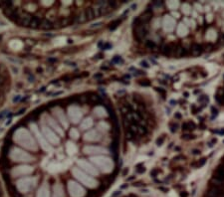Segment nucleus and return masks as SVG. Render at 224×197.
I'll list each match as a JSON object with an SVG mask.
<instances>
[{
    "label": "nucleus",
    "mask_w": 224,
    "mask_h": 197,
    "mask_svg": "<svg viewBox=\"0 0 224 197\" xmlns=\"http://www.w3.org/2000/svg\"><path fill=\"white\" fill-rule=\"evenodd\" d=\"M15 140H16L19 144H21V146H25V148H27L36 149L33 138H32V136L29 135V133H28L27 131H25V129H19V131L15 133Z\"/></svg>",
    "instance_id": "nucleus-1"
},
{
    "label": "nucleus",
    "mask_w": 224,
    "mask_h": 197,
    "mask_svg": "<svg viewBox=\"0 0 224 197\" xmlns=\"http://www.w3.org/2000/svg\"><path fill=\"white\" fill-rule=\"evenodd\" d=\"M11 157L16 161H30L32 157L28 153L24 152L20 149H13L11 152Z\"/></svg>",
    "instance_id": "nucleus-2"
},
{
    "label": "nucleus",
    "mask_w": 224,
    "mask_h": 197,
    "mask_svg": "<svg viewBox=\"0 0 224 197\" xmlns=\"http://www.w3.org/2000/svg\"><path fill=\"white\" fill-rule=\"evenodd\" d=\"M213 178L217 179V180H219V181L222 182V181L224 180V166H222V165L217 166L216 170H215V172H214V176H213Z\"/></svg>",
    "instance_id": "nucleus-3"
},
{
    "label": "nucleus",
    "mask_w": 224,
    "mask_h": 197,
    "mask_svg": "<svg viewBox=\"0 0 224 197\" xmlns=\"http://www.w3.org/2000/svg\"><path fill=\"white\" fill-rule=\"evenodd\" d=\"M203 47L201 46L200 44H196V43H194V44H192V46H191V55L194 56V57H196V56H199L201 55V53L203 52Z\"/></svg>",
    "instance_id": "nucleus-4"
},
{
    "label": "nucleus",
    "mask_w": 224,
    "mask_h": 197,
    "mask_svg": "<svg viewBox=\"0 0 224 197\" xmlns=\"http://www.w3.org/2000/svg\"><path fill=\"white\" fill-rule=\"evenodd\" d=\"M151 17H153V10H151V9H147L145 12L143 13L142 16L140 17L141 21H142V24H143V23H147L151 19Z\"/></svg>",
    "instance_id": "nucleus-5"
},
{
    "label": "nucleus",
    "mask_w": 224,
    "mask_h": 197,
    "mask_svg": "<svg viewBox=\"0 0 224 197\" xmlns=\"http://www.w3.org/2000/svg\"><path fill=\"white\" fill-rule=\"evenodd\" d=\"M221 194H222V192H221V190L218 187H213L208 190L207 192L208 197H219Z\"/></svg>",
    "instance_id": "nucleus-6"
},
{
    "label": "nucleus",
    "mask_w": 224,
    "mask_h": 197,
    "mask_svg": "<svg viewBox=\"0 0 224 197\" xmlns=\"http://www.w3.org/2000/svg\"><path fill=\"white\" fill-rule=\"evenodd\" d=\"M174 54H175V56H176L177 58L185 57V56L187 55V51H186V50L184 48H182V47H178L177 49H175Z\"/></svg>",
    "instance_id": "nucleus-7"
},
{
    "label": "nucleus",
    "mask_w": 224,
    "mask_h": 197,
    "mask_svg": "<svg viewBox=\"0 0 224 197\" xmlns=\"http://www.w3.org/2000/svg\"><path fill=\"white\" fill-rule=\"evenodd\" d=\"M162 52L164 56H167V57H168V56H170L171 54H172L173 49L171 48V45H165L164 48H162Z\"/></svg>",
    "instance_id": "nucleus-8"
},
{
    "label": "nucleus",
    "mask_w": 224,
    "mask_h": 197,
    "mask_svg": "<svg viewBox=\"0 0 224 197\" xmlns=\"http://www.w3.org/2000/svg\"><path fill=\"white\" fill-rule=\"evenodd\" d=\"M86 16H87V19L88 20H92V19L95 18V13H94V10L91 9V8H88L86 10Z\"/></svg>",
    "instance_id": "nucleus-9"
},
{
    "label": "nucleus",
    "mask_w": 224,
    "mask_h": 197,
    "mask_svg": "<svg viewBox=\"0 0 224 197\" xmlns=\"http://www.w3.org/2000/svg\"><path fill=\"white\" fill-rule=\"evenodd\" d=\"M145 46H147V48H149V49H154L156 45H155V43H154L153 41L147 40V42H145Z\"/></svg>",
    "instance_id": "nucleus-10"
},
{
    "label": "nucleus",
    "mask_w": 224,
    "mask_h": 197,
    "mask_svg": "<svg viewBox=\"0 0 224 197\" xmlns=\"http://www.w3.org/2000/svg\"><path fill=\"white\" fill-rule=\"evenodd\" d=\"M121 22H122V20H119H119L114 21V22H113L112 24H111V27H110L111 30H115V29H116V28L118 27L119 24H121Z\"/></svg>",
    "instance_id": "nucleus-11"
},
{
    "label": "nucleus",
    "mask_w": 224,
    "mask_h": 197,
    "mask_svg": "<svg viewBox=\"0 0 224 197\" xmlns=\"http://www.w3.org/2000/svg\"><path fill=\"white\" fill-rule=\"evenodd\" d=\"M145 171V168L142 163H140V164L136 165V172L138 173H143Z\"/></svg>",
    "instance_id": "nucleus-12"
},
{
    "label": "nucleus",
    "mask_w": 224,
    "mask_h": 197,
    "mask_svg": "<svg viewBox=\"0 0 224 197\" xmlns=\"http://www.w3.org/2000/svg\"><path fill=\"white\" fill-rule=\"evenodd\" d=\"M138 84H140L141 86H143V87H149L151 85V81H149V80H143V81L138 82Z\"/></svg>",
    "instance_id": "nucleus-13"
},
{
    "label": "nucleus",
    "mask_w": 224,
    "mask_h": 197,
    "mask_svg": "<svg viewBox=\"0 0 224 197\" xmlns=\"http://www.w3.org/2000/svg\"><path fill=\"white\" fill-rule=\"evenodd\" d=\"M132 24H134V26H136V27L142 25V21H141L140 17H136V18L134 19V21H132Z\"/></svg>",
    "instance_id": "nucleus-14"
},
{
    "label": "nucleus",
    "mask_w": 224,
    "mask_h": 197,
    "mask_svg": "<svg viewBox=\"0 0 224 197\" xmlns=\"http://www.w3.org/2000/svg\"><path fill=\"white\" fill-rule=\"evenodd\" d=\"M164 135L160 136V137H158L157 139H156V146H162V144H164Z\"/></svg>",
    "instance_id": "nucleus-15"
},
{
    "label": "nucleus",
    "mask_w": 224,
    "mask_h": 197,
    "mask_svg": "<svg viewBox=\"0 0 224 197\" xmlns=\"http://www.w3.org/2000/svg\"><path fill=\"white\" fill-rule=\"evenodd\" d=\"M198 102H200V103H208L209 102V98H208V96H200L198 98Z\"/></svg>",
    "instance_id": "nucleus-16"
},
{
    "label": "nucleus",
    "mask_w": 224,
    "mask_h": 197,
    "mask_svg": "<svg viewBox=\"0 0 224 197\" xmlns=\"http://www.w3.org/2000/svg\"><path fill=\"white\" fill-rule=\"evenodd\" d=\"M126 136H127L128 139L130 140V139H132V138H134V133H132V131H130V129H128V131H127V133H126Z\"/></svg>",
    "instance_id": "nucleus-17"
},
{
    "label": "nucleus",
    "mask_w": 224,
    "mask_h": 197,
    "mask_svg": "<svg viewBox=\"0 0 224 197\" xmlns=\"http://www.w3.org/2000/svg\"><path fill=\"white\" fill-rule=\"evenodd\" d=\"M113 63H124V60L122 59V57H119V56H116V57H114V59L112 60Z\"/></svg>",
    "instance_id": "nucleus-18"
},
{
    "label": "nucleus",
    "mask_w": 224,
    "mask_h": 197,
    "mask_svg": "<svg viewBox=\"0 0 224 197\" xmlns=\"http://www.w3.org/2000/svg\"><path fill=\"white\" fill-rule=\"evenodd\" d=\"M138 131H140L141 133H143V135H147V127H138Z\"/></svg>",
    "instance_id": "nucleus-19"
},
{
    "label": "nucleus",
    "mask_w": 224,
    "mask_h": 197,
    "mask_svg": "<svg viewBox=\"0 0 224 197\" xmlns=\"http://www.w3.org/2000/svg\"><path fill=\"white\" fill-rule=\"evenodd\" d=\"M195 138V135H182V139L189 140V139H193Z\"/></svg>",
    "instance_id": "nucleus-20"
},
{
    "label": "nucleus",
    "mask_w": 224,
    "mask_h": 197,
    "mask_svg": "<svg viewBox=\"0 0 224 197\" xmlns=\"http://www.w3.org/2000/svg\"><path fill=\"white\" fill-rule=\"evenodd\" d=\"M155 90L157 91L160 94H162V98H165V90H164L162 88H155Z\"/></svg>",
    "instance_id": "nucleus-21"
},
{
    "label": "nucleus",
    "mask_w": 224,
    "mask_h": 197,
    "mask_svg": "<svg viewBox=\"0 0 224 197\" xmlns=\"http://www.w3.org/2000/svg\"><path fill=\"white\" fill-rule=\"evenodd\" d=\"M211 112H212V114H213V116H211V120H213V118H216V116H217V114H218V112H217V110L215 109L214 107L211 108Z\"/></svg>",
    "instance_id": "nucleus-22"
},
{
    "label": "nucleus",
    "mask_w": 224,
    "mask_h": 197,
    "mask_svg": "<svg viewBox=\"0 0 224 197\" xmlns=\"http://www.w3.org/2000/svg\"><path fill=\"white\" fill-rule=\"evenodd\" d=\"M205 162H206V158H202V159H200V161H198L197 162V167H201V166H203L204 164H205Z\"/></svg>",
    "instance_id": "nucleus-23"
},
{
    "label": "nucleus",
    "mask_w": 224,
    "mask_h": 197,
    "mask_svg": "<svg viewBox=\"0 0 224 197\" xmlns=\"http://www.w3.org/2000/svg\"><path fill=\"white\" fill-rule=\"evenodd\" d=\"M188 129H190V131H192V129H194L195 127H196V125H195L194 123L192 122H188Z\"/></svg>",
    "instance_id": "nucleus-24"
},
{
    "label": "nucleus",
    "mask_w": 224,
    "mask_h": 197,
    "mask_svg": "<svg viewBox=\"0 0 224 197\" xmlns=\"http://www.w3.org/2000/svg\"><path fill=\"white\" fill-rule=\"evenodd\" d=\"M177 127H178V125H176V123H174V125H170V131H171V133H175V131H176V129H177Z\"/></svg>",
    "instance_id": "nucleus-25"
},
{
    "label": "nucleus",
    "mask_w": 224,
    "mask_h": 197,
    "mask_svg": "<svg viewBox=\"0 0 224 197\" xmlns=\"http://www.w3.org/2000/svg\"><path fill=\"white\" fill-rule=\"evenodd\" d=\"M158 172H160V169L155 168V169H153V170H151V176H153V177H155L156 175H157Z\"/></svg>",
    "instance_id": "nucleus-26"
},
{
    "label": "nucleus",
    "mask_w": 224,
    "mask_h": 197,
    "mask_svg": "<svg viewBox=\"0 0 224 197\" xmlns=\"http://www.w3.org/2000/svg\"><path fill=\"white\" fill-rule=\"evenodd\" d=\"M109 4H110V7L112 8H116L117 7V2L116 1H110L109 2Z\"/></svg>",
    "instance_id": "nucleus-27"
},
{
    "label": "nucleus",
    "mask_w": 224,
    "mask_h": 197,
    "mask_svg": "<svg viewBox=\"0 0 224 197\" xmlns=\"http://www.w3.org/2000/svg\"><path fill=\"white\" fill-rule=\"evenodd\" d=\"M182 131H188V123H184L182 125Z\"/></svg>",
    "instance_id": "nucleus-28"
},
{
    "label": "nucleus",
    "mask_w": 224,
    "mask_h": 197,
    "mask_svg": "<svg viewBox=\"0 0 224 197\" xmlns=\"http://www.w3.org/2000/svg\"><path fill=\"white\" fill-rule=\"evenodd\" d=\"M141 65H142V67H145V68H149V65L147 64V63L145 62V61H142V62H141Z\"/></svg>",
    "instance_id": "nucleus-29"
},
{
    "label": "nucleus",
    "mask_w": 224,
    "mask_h": 197,
    "mask_svg": "<svg viewBox=\"0 0 224 197\" xmlns=\"http://www.w3.org/2000/svg\"><path fill=\"white\" fill-rule=\"evenodd\" d=\"M174 118H177V120H180V118H181V114H180L179 112H175Z\"/></svg>",
    "instance_id": "nucleus-30"
},
{
    "label": "nucleus",
    "mask_w": 224,
    "mask_h": 197,
    "mask_svg": "<svg viewBox=\"0 0 224 197\" xmlns=\"http://www.w3.org/2000/svg\"><path fill=\"white\" fill-rule=\"evenodd\" d=\"M192 153H193V154H195V155L200 154V150H198V149H193V150H192Z\"/></svg>",
    "instance_id": "nucleus-31"
},
{
    "label": "nucleus",
    "mask_w": 224,
    "mask_h": 197,
    "mask_svg": "<svg viewBox=\"0 0 224 197\" xmlns=\"http://www.w3.org/2000/svg\"><path fill=\"white\" fill-rule=\"evenodd\" d=\"M213 133H220V135H224V129H221V131H212Z\"/></svg>",
    "instance_id": "nucleus-32"
},
{
    "label": "nucleus",
    "mask_w": 224,
    "mask_h": 197,
    "mask_svg": "<svg viewBox=\"0 0 224 197\" xmlns=\"http://www.w3.org/2000/svg\"><path fill=\"white\" fill-rule=\"evenodd\" d=\"M111 48V45L109 44V43H107V44H105L103 46V49H105V50H107V49H110Z\"/></svg>",
    "instance_id": "nucleus-33"
},
{
    "label": "nucleus",
    "mask_w": 224,
    "mask_h": 197,
    "mask_svg": "<svg viewBox=\"0 0 224 197\" xmlns=\"http://www.w3.org/2000/svg\"><path fill=\"white\" fill-rule=\"evenodd\" d=\"M153 4L155 6H162V2H158V1H154L153 2Z\"/></svg>",
    "instance_id": "nucleus-34"
},
{
    "label": "nucleus",
    "mask_w": 224,
    "mask_h": 197,
    "mask_svg": "<svg viewBox=\"0 0 224 197\" xmlns=\"http://www.w3.org/2000/svg\"><path fill=\"white\" fill-rule=\"evenodd\" d=\"M134 178H136V176H134V175H132V176L127 179V181H132V180H134Z\"/></svg>",
    "instance_id": "nucleus-35"
},
{
    "label": "nucleus",
    "mask_w": 224,
    "mask_h": 197,
    "mask_svg": "<svg viewBox=\"0 0 224 197\" xmlns=\"http://www.w3.org/2000/svg\"><path fill=\"white\" fill-rule=\"evenodd\" d=\"M180 196L181 197H187V193H186V192H184V193H180Z\"/></svg>",
    "instance_id": "nucleus-36"
},
{
    "label": "nucleus",
    "mask_w": 224,
    "mask_h": 197,
    "mask_svg": "<svg viewBox=\"0 0 224 197\" xmlns=\"http://www.w3.org/2000/svg\"><path fill=\"white\" fill-rule=\"evenodd\" d=\"M180 158H184V157H183V156H181V155H179V156L174 157V160H178V159H180Z\"/></svg>",
    "instance_id": "nucleus-37"
},
{
    "label": "nucleus",
    "mask_w": 224,
    "mask_h": 197,
    "mask_svg": "<svg viewBox=\"0 0 224 197\" xmlns=\"http://www.w3.org/2000/svg\"><path fill=\"white\" fill-rule=\"evenodd\" d=\"M119 194H121V191H116L114 194H113V196H117V195H119Z\"/></svg>",
    "instance_id": "nucleus-38"
},
{
    "label": "nucleus",
    "mask_w": 224,
    "mask_h": 197,
    "mask_svg": "<svg viewBox=\"0 0 224 197\" xmlns=\"http://www.w3.org/2000/svg\"><path fill=\"white\" fill-rule=\"evenodd\" d=\"M100 25H102V23H97V24H93L92 26H91V27H96V26H100Z\"/></svg>",
    "instance_id": "nucleus-39"
},
{
    "label": "nucleus",
    "mask_w": 224,
    "mask_h": 197,
    "mask_svg": "<svg viewBox=\"0 0 224 197\" xmlns=\"http://www.w3.org/2000/svg\"><path fill=\"white\" fill-rule=\"evenodd\" d=\"M136 4H132V10H136Z\"/></svg>",
    "instance_id": "nucleus-40"
},
{
    "label": "nucleus",
    "mask_w": 224,
    "mask_h": 197,
    "mask_svg": "<svg viewBox=\"0 0 224 197\" xmlns=\"http://www.w3.org/2000/svg\"><path fill=\"white\" fill-rule=\"evenodd\" d=\"M216 141H217V139H216V138H213V139H212V141H211V144H216Z\"/></svg>",
    "instance_id": "nucleus-41"
},
{
    "label": "nucleus",
    "mask_w": 224,
    "mask_h": 197,
    "mask_svg": "<svg viewBox=\"0 0 224 197\" xmlns=\"http://www.w3.org/2000/svg\"><path fill=\"white\" fill-rule=\"evenodd\" d=\"M102 77V74H98V75H95V78H101Z\"/></svg>",
    "instance_id": "nucleus-42"
},
{
    "label": "nucleus",
    "mask_w": 224,
    "mask_h": 197,
    "mask_svg": "<svg viewBox=\"0 0 224 197\" xmlns=\"http://www.w3.org/2000/svg\"><path fill=\"white\" fill-rule=\"evenodd\" d=\"M128 171H129V169H128V168H126V169H125V171H124V175H126V174H127V172Z\"/></svg>",
    "instance_id": "nucleus-43"
},
{
    "label": "nucleus",
    "mask_w": 224,
    "mask_h": 197,
    "mask_svg": "<svg viewBox=\"0 0 224 197\" xmlns=\"http://www.w3.org/2000/svg\"><path fill=\"white\" fill-rule=\"evenodd\" d=\"M170 104H171V105L173 106V105H174V104H176V102H174V101H171V102H170Z\"/></svg>",
    "instance_id": "nucleus-44"
},
{
    "label": "nucleus",
    "mask_w": 224,
    "mask_h": 197,
    "mask_svg": "<svg viewBox=\"0 0 224 197\" xmlns=\"http://www.w3.org/2000/svg\"><path fill=\"white\" fill-rule=\"evenodd\" d=\"M184 96H185V97H188V93H187V92L184 93Z\"/></svg>",
    "instance_id": "nucleus-45"
},
{
    "label": "nucleus",
    "mask_w": 224,
    "mask_h": 197,
    "mask_svg": "<svg viewBox=\"0 0 224 197\" xmlns=\"http://www.w3.org/2000/svg\"><path fill=\"white\" fill-rule=\"evenodd\" d=\"M127 184H125V185H123V186H122V188H126V187H127Z\"/></svg>",
    "instance_id": "nucleus-46"
},
{
    "label": "nucleus",
    "mask_w": 224,
    "mask_h": 197,
    "mask_svg": "<svg viewBox=\"0 0 224 197\" xmlns=\"http://www.w3.org/2000/svg\"><path fill=\"white\" fill-rule=\"evenodd\" d=\"M222 162H223V164H224V158L222 159Z\"/></svg>",
    "instance_id": "nucleus-47"
},
{
    "label": "nucleus",
    "mask_w": 224,
    "mask_h": 197,
    "mask_svg": "<svg viewBox=\"0 0 224 197\" xmlns=\"http://www.w3.org/2000/svg\"><path fill=\"white\" fill-rule=\"evenodd\" d=\"M223 38H224V34H223Z\"/></svg>",
    "instance_id": "nucleus-48"
}]
</instances>
